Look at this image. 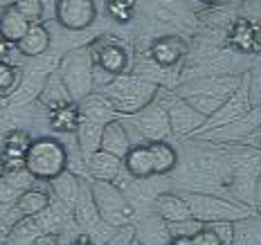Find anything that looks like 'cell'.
Returning a JSON list of instances; mask_svg holds the SVG:
<instances>
[{
  "mask_svg": "<svg viewBox=\"0 0 261 245\" xmlns=\"http://www.w3.org/2000/svg\"><path fill=\"white\" fill-rule=\"evenodd\" d=\"M92 63L99 72L108 74V77H117L124 74L128 68V52L115 36H99L88 45Z\"/></svg>",
  "mask_w": 261,
  "mask_h": 245,
  "instance_id": "cell-9",
  "label": "cell"
},
{
  "mask_svg": "<svg viewBox=\"0 0 261 245\" xmlns=\"http://www.w3.org/2000/svg\"><path fill=\"white\" fill-rule=\"evenodd\" d=\"M196 3H200V5H205V7H216V5H221V3H225V0H196Z\"/></svg>",
  "mask_w": 261,
  "mask_h": 245,
  "instance_id": "cell-41",
  "label": "cell"
},
{
  "mask_svg": "<svg viewBox=\"0 0 261 245\" xmlns=\"http://www.w3.org/2000/svg\"><path fill=\"white\" fill-rule=\"evenodd\" d=\"M133 124L135 128L142 133L146 142H158V140H169L171 128H169V115H167V103L160 99V92L151 103H146L140 113H135Z\"/></svg>",
  "mask_w": 261,
  "mask_h": 245,
  "instance_id": "cell-10",
  "label": "cell"
},
{
  "mask_svg": "<svg viewBox=\"0 0 261 245\" xmlns=\"http://www.w3.org/2000/svg\"><path fill=\"white\" fill-rule=\"evenodd\" d=\"M151 153V162H153V171L155 176H167L180 162V155H178L176 146L169 144L167 140H158V142H146Z\"/></svg>",
  "mask_w": 261,
  "mask_h": 245,
  "instance_id": "cell-22",
  "label": "cell"
},
{
  "mask_svg": "<svg viewBox=\"0 0 261 245\" xmlns=\"http://www.w3.org/2000/svg\"><path fill=\"white\" fill-rule=\"evenodd\" d=\"M50 200H52L50 194L43 192V189H27V192H23L16 198L14 211L18 216H23V219H27V216H39L50 207Z\"/></svg>",
  "mask_w": 261,
  "mask_h": 245,
  "instance_id": "cell-25",
  "label": "cell"
},
{
  "mask_svg": "<svg viewBox=\"0 0 261 245\" xmlns=\"http://www.w3.org/2000/svg\"><path fill=\"white\" fill-rule=\"evenodd\" d=\"M250 108H252V101H250V77L246 72V77H243L241 86L232 92L230 97H227L225 101L221 103L219 108H216L212 115L205 119L203 128H200L198 135L207 133V130H214V128H221V126H227V124L237 122V119H241L246 113H250ZM196 135V138H198Z\"/></svg>",
  "mask_w": 261,
  "mask_h": 245,
  "instance_id": "cell-8",
  "label": "cell"
},
{
  "mask_svg": "<svg viewBox=\"0 0 261 245\" xmlns=\"http://www.w3.org/2000/svg\"><path fill=\"white\" fill-rule=\"evenodd\" d=\"M70 245H97V243L92 241L88 234H81V236H77V238H74V241L70 243Z\"/></svg>",
  "mask_w": 261,
  "mask_h": 245,
  "instance_id": "cell-39",
  "label": "cell"
},
{
  "mask_svg": "<svg viewBox=\"0 0 261 245\" xmlns=\"http://www.w3.org/2000/svg\"><path fill=\"white\" fill-rule=\"evenodd\" d=\"M54 18L70 32H81L97 20L95 0H57L54 3Z\"/></svg>",
  "mask_w": 261,
  "mask_h": 245,
  "instance_id": "cell-11",
  "label": "cell"
},
{
  "mask_svg": "<svg viewBox=\"0 0 261 245\" xmlns=\"http://www.w3.org/2000/svg\"><path fill=\"white\" fill-rule=\"evenodd\" d=\"M79 122H81V115H79L77 101L50 111V126L57 130V133H74Z\"/></svg>",
  "mask_w": 261,
  "mask_h": 245,
  "instance_id": "cell-29",
  "label": "cell"
},
{
  "mask_svg": "<svg viewBox=\"0 0 261 245\" xmlns=\"http://www.w3.org/2000/svg\"><path fill=\"white\" fill-rule=\"evenodd\" d=\"M167 245H192V238H187V236H171Z\"/></svg>",
  "mask_w": 261,
  "mask_h": 245,
  "instance_id": "cell-40",
  "label": "cell"
},
{
  "mask_svg": "<svg viewBox=\"0 0 261 245\" xmlns=\"http://www.w3.org/2000/svg\"><path fill=\"white\" fill-rule=\"evenodd\" d=\"M41 232H45V230H43V223H41L39 216H27V219H20L14 225V230L9 232L7 245H30Z\"/></svg>",
  "mask_w": 261,
  "mask_h": 245,
  "instance_id": "cell-28",
  "label": "cell"
},
{
  "mask_svg": "<svg viewBox=\"0 0 261 245\" xmlns=\"http://www.w3.org/2000/svg\"><path fill=\"white\" fill-rule=\"evenodd\" d=\"M232 245H261V221L257 211L234 223V243Z\"/></svg>",
  "mask_w": 261,
  "mask_h": 245,
  "instance_id": "cell-30",
  "label": "cell"
},
{
  "mask_svg": "<svg viewBox=\"0 0 261 245\" xmlns=\"http://www.w3.org/2000/svg\"><path fill=\"white\" fill-rule=\"evenodd\" d=\"M12 7L20 12L30 23H41L43 18V0H12Z\"/></svg>",
  "mask_w": 261,
  "mask_h": 245,
  "instance_id": "cell-32",
  "label": "cell"
},
{
  "mask_svg": "<svg viewBox=\"0 0 261 245\" xmlns=\"http://www.w3.org/2000/svg\"><path fill=\"white\" fill-rule=\"evenodd\" d=\"M101 130H104L101 124L86 122V119H81V122H79L74 135H77V146H79V151H81V155H84V157H88L90 153H95V151L99 149Z\"/></svg>",
  "mask_w": 261,
  "mask_h": 245,
  "instance_id": "cell-27",
  "label": "cell"
},
{
  "mask_svg": "<svg viewBox=\"0 0 261 245\" xmlns=\"http://www.w3.org/2000/svg\"><path fill=\"white\" fill-rule=\"evenodd\" d=\"M246 72H232V74H203L189 81L178 84V88L173 95L180 97L198 111L203 117H210L216 108L221 106L227 97L241 86Z\"/></svg>",
  "mask_w": 261,
  "mask_h": 245,
  "instance_id": "cell-1",
  "label": "cell"
},
{
  "mask_svg": "<svg viewBox=\"0 0 261 245\" xmlns=\"http://www.w3.org/2000/svg\"><path fill=\"white\" fill-rule=\"evenodd\" d=\"M126 245H144V243H142V241H140V238H138V236H133V238H130V241L126 243Z\"/></svg>",
  "mask_w": 261,
  "mask_h": 245,
  "instance_id": "cell-43",
  "label": "cell"
},
{
  "mask_svg": "<svg viewBox=\"0 0 261 245\" xmlns=\"http://www.w3.org/2000/svg\"><path fill=\"white\" fill-rule=\"evenodd\" d=\"M74 221H77V225L88 234L92 241H95V236L101 230H111V225H106V223L101 221L99 211H97V205H95V200H92V192L90 189H84V187H81L79 198H77V203H74Z\"/></svg>",
  "mask_w": 261,
  "mask_h": 245,
  "instance_id": "cell-14",
  "label": "cell"
},
{
  "mask_svg": "<svg viewBox=\"0 0 261 245\" xmlns=\"http://www.w3.org/2000/svg\"><path fill=\"white\" fill-rule=\"evenodd\" d=\"M92 200L97 205L101 221L111 227H124L128 225V221L133 219V207H130L128 198L124 196V192L113 182H101L95 180V184L90 187Z\"/></svg>",
  "mask_w": 261,
  "mask_h": 245,
  "instance_id": "cell-7",
  "label": "cell"
},
{
  "mask_svg": "<svg viewBox=\"0 0 261 245\" xmlns=\"http://www.w3.org/2000/svg\"><path fill=\"white\" fill-rule=\"evenodd\" d=\"M39 99L41 103H45L50 111H54V108H61V106H68V103H72V95L68 92V88H65L63 79L57 74H50V77L45 79V84H43V88L39 92Z\"/></svg>",
  "mask_w": 261,
  "mask_h": 245,
  "instance_id": "cell-24",
  "label": "cell"
},
{
  "mask_svg": "<svg viewBox=\"0 0 261 245\" xmlns=\"http://www.w3.org/2000/svg\"><path fill=\"white\" fill-rule=\"evenodd\" d=\"M30 245H59V236L57 232H41Z\"/></svg>",
  "mask_w": 261,
  "mask_h": 245,
  "instance_id": "cell-37",
  "label": "cell"
},
{
  "mask_svg": "<svg viewBox=\"0 0 261 245\" xmlns=\"http://www.w3.org/2000/svg\"><path fill=\"white\" fill-rule=\"evenodd\" d=\"M50 45H52V36L47 32V27L43 23H32L30 30L25 32V36L16 43V50L23 54V57L39 59L50 50Z\"/></svg>",
  "mask_w": 261,
  "mask_h": 245,
  "instance_id": "cell-19",
  "label": "cell"
},
{
  "mask_svg": "<svg viewBox=\"0 0 261 245\" xmlns=\"http://www.w3.org/2000/svg\"><path fill=\"white\" fill-rule=\"evenodd\" d=\"M122 167L126 169V173H130L135 180H149V178L155 176L153 162H151V153H149L146 142L130 146L128 153L124 155V160H122Z\"/></svg>",
  "mask_w": 261,
  "mask_h": 245,
  "instance_id": "cell-21",
  "label": "cell"
},
{
  "mask_svg": "<svg viewBox=\"0 0 261 245\" xmlns=\"http://www.w3.org/2000/svg\"><path fill=\"white\" fill-rule=\"evenodd\" d=\"M106 9L119 23H128L135 14V0H117V3H113V5H106Z\"/></svg>",
  "mask_w": 261,
  "mask_h": 245,
  "instance_id": "cell-35",
  "label": "cell"
},
{
  "mask_svg": "<svg viewBox=\"0 0 261 245\" xmlns=\"http://www.w3.org/2000/svg\"><path fill=\"white\" fill-rule=\"evenodd\" d=\"M23 169L34 180L50 182L68 169V149L54 138L32 140L27 146Z\"/></svg>",
  "mask_w": 261,
  "mask_h": 245,
  "instance_id": "cell-5",
  "label": "cell"
},
{
  "mask_svg": "<svg viewBox=\"0 0 261 245\" xmlns=\"http://www.w3.org/2000/svg\"><path fill=\"white\" fill-rule=\"evenodd\" d=\"M104 3H106V5H113V3H117V0H104Z\"/></svg>",
  "mask_w": 261,
  "mask_h": 245,
  "instance_id": "cell-44",
  "label": "cell"
},
{
  "mask_svg": "<svg viewBox=\"0 0 261 245\" xmlns=\"http://www.w3.org/2000/svg\"><path fill=\"white\" fill-rule=\"evenodd\" d=\"M130 138H128V126L119 119H113L108 122L104 130H101V142H99V149L106 151V153H113L117 155L119 160H124V155L128 153L130 149Z\"/></svg>",
  "mask_w": 261,
  "mask_h": 245,
  "instance_id": "cell-18",
  "label": "cell"
},
{
  "mask_svg": "<svg viewBox=\"0 0 261 245\" xmlns=\"http://www.w3.org/2000/svg\"><path fill=\"white\" fill-rule=\"evenodd\" d=\"M192 245H221V241L216 238V234L207 230V227L203 225V230H198L192 236Z\"/></svg>",
  "mask_w": 261,
  "mask_h": 245,
  "instance_id": "cell-36",
  "label": "cell"
},
{
  "mask_svg": "<svg viewBox=\"0 0 261 245\" xmlns=\"http://www.w3.org/2000/svg\"><path fill=\"white\" fill-rule=\"evenodd\" d=\"M23 74L20 68H16L9 61H0V97H12L18 90Z\"/></svg>",
  "mask_w": 261,
  "mask_h": 245,
  "instance_id": "cell-31",
  "label": "cell"
},
{
  "mask_svg": "<svg viewBox=\"0 0 261 245\" xmlns=\"http://www.w3.org/2000/svg\"><path fill=\"white\" fill-rule=\"evenodd\" d=\"M227 165H230L227 187L232 189L234 198L254 207V189L261 176V149H254L250 144L243 149H234L227 155Z\"/></svg>",
  "mask_w": 261,
  "mask_h": 245,
  "instance_id": "cell-3",
  "label": "cell"
},
{
  "mask_svg": "<svg viewBox=\"0 0 261 245\" xmlns=\"http://www.w3.org/2000/svg\"><path fill=\"white\" fill-rule=\"evenodd\" d=\"M198 230H203V223L196 221V219H185V221H178V223H167V232H169V236H187V238H192Z\"/></svg>",
  "mask_w": 261,
  "mask_h": 245,
  "instance_id": "cell-33",
  "label": "cell"
},
{
  "mask_svg": "<svg viewBox=\"0 0 261 245\" xmlns=\"http://www.w3.org/2000/svg\"><path fill=\"white\" fill-rule=\"evenodd\" d=\"M106 95V99L113 103V108L117 111V115L130 117L135 113H140L146 103H151L160 92V86L153 81L140 77L135 72H124L113 77L108 84L101 88Z\"/></svg>",
  "mask_w": 261,
  "mask_h": 245,
  "instance_id": "cell-2",
  "label": "cell"
},
{
  "mask_svg": "<svg viewBox=\"0 0 261 245\" xmlns=\"http://www.w3.org/2000/svg\"><path fill=\"white\" fill-rule=\"evenodd\" d=\"M30 25H32L30 20L20 12H16L12 5H7L3 9V14H0V36L7 43H12V45H16V43L23 39L25 32L30 30Z\"/></svg>",
  "mask_w": 261,
  "mask_h": 245,
  "instance_id": "cell-23",
  "label": "cell"
},
{
  "mask_svg": "<svg viewBox=\"0 0 261 245\" xmlns=\"http://www.w3.org/2000/svg\"><path fill=\"white\" fill-rule=\"evenodd\" d=\"M187 207L192 211V219L205 223H214V221H243L248 216L254 214V207H250L246 203L237 198H225V196H216L207 192H192L185 194Z\"/></svg>",
  "mask_w": 261,
  "mask_h": 245,
  "instance_id": "cell-4",
  "label": "cell"
},
{
  "mask_svg": "<svg viewBox=\"0 0 261 245\" xmlns=\"http://www.w3.org/2000/svg\"><path fill=\"white\" fill-rule=\"evenodd\" d=\"M205 227L216 234V238L221 241V245H232V243H234V221H214V223H205Z\"/></svg>",
  "mask_w": 261,
  "mask_h": 245,
  "instance_id": "cell-34",
  "label": "cell"
},
{
  "mask_svg": "<svg viewBox=\"0 0 261 245\" xmlns=\"http://www.w3.org/2000/svg\"><path fill=\"white\" fill-rule=\"evenodd\" d=\"M32 138L25 128H12L3 138V149H0V162L5 165L7 171L20 169L25 162L27 146H30Z\"/></svg>",
  "mask_w": 261,
  "mask_h": 245,
  "instance_id": "cell-15",
  "label": "cell"
},
{
  "mask_svg": "<svg viewBox=\"0 0 261 245\" xmlns=\"http://www.w3.org/2000/svg\"><path fill=\"white\" fill-rule=\"evenodd\" d=\"M12 47H16V45H12V43H7L0 36V61H7V57H9V50Z\"/></svg>",
  "mask_w": 261,
  "mask_h": 245,
  "instance_id": "cell-38",
  "label": "cell"
},
{
  "mask_svg": "<svg viewBox=\"0 0 261 245\" xmlns=\"http://www.w3.org/2000/svg\"><path fill=\"white\" fill-rule=\"evenodd\" d=\"M259 203H261V176L257 180V189H254V205H259Z\"/></svg>",
  "mask_w": 261,
  "mask_h": 245,
  "instance_id": "cell-42",
  "label": "cell"
},
{
  "mask_svg": "<svg viewBox=\"0 0 261 245\" xmlns=\"http://www.w3.org/2000/svg\"><path fill=\"white\" fill-rule=\"evenodd\" d=\"M167 115H169V128H171V138L178 140H187V138H196L203 128L205 119L198 111H194L185 99L173 95L171 101L167 103Z\"/></svg>",
  "mask_w": 261,
  "mask_h": 245,
  "instance_id": "cell-12",
  "label": "cell"
},
{
  "mask_svg": "<svg viewBox=\"0 0 261 245\" xmlns=\"http://www.w3.org/2000/svg\"><path fill=\"white\" fill-rule=\"evenodd\" d=\"M86 173H88L92 180L115 182L117 176L122 173V160L117 155L97 149L95 153H90L86 157Z\"/></svg>",
  "mask_w": 261,
  "mask_h": 245,
  "instance_id": "cell-17",
  "label": "cell"
},
{
  "mask_svg": "<svg viewBox=\"0 0 261 245\" xmlns=\"http://www.w3.org/2000/svg\"><path fill=\"white\" fill-rule=\"evenodd\" d=\"M50 184L54 189V196H57L63 205L74 207V203H77V198H79V192H81V182L72 171L65 169L63 173H59L57 178H52Z\"/></svg>",
  "mask_w": 261,
  "mask_h": 245,
  "instance_id": "cell-26",
  "label": "cell"
},
{
  "mask_svg": "<svg viewBox=\"0 0 261 245\" xmlns=\"http://www.w3.org/2000/svg\"><path fill=\"white\" fill-rule=\"evenodd\" d=\"M77 108H79L81 119L101 124V126H106L108 122L117 119V111L113 108V103L106 99L104 92H90V95H86L84 99L77 101Z\"/></svg>",
  "mask_w": 261,
  "mask_h": 245,
  "instance_id": "cell-16",
  "label": "cell"
},
{
  "mask_svg": "<svg viewBox=\"0 0 261 245\" xmlns=\"http://www.w3.org/2000/svg\"><path fill=\"white\" fill-rule=\"evenodd\" d=\"M189 54V43L180 36H160L151 41L149 59L162 68H178V63Z\"/></svg>",
  "mask_w": 261,
  "mask_h": 245,
  "instance_id": "cell-13",
  "label": "cell"
},
{
  "mask_svg": "<svg viewBox=\"0 0 261 245\" xmlns=\"http://www.w3.org/2000/svg\"><path fill=\"white\" fill-rule=\"evenodd\" d=\"M153 207H155V214L165 223H178V221H185V219H192V211H189V207H187V200H185V196H180V194L165 192V194L155 196Z\"/></svg>",
  "mask_w": 261,
  "mask_h": 245,
  "instance_id": "cell-20",
  "label": "cell"
},
{
  "mask_svg": "<svg viewBox=\"0 0 261 245\" xmlns=\"http://www.w3.org/2000/svg\"><path fill=\"white\" fill-rule=\"evenodd\" d=\"M92 70H95V63H92L88 47H77L61 59L59 77L63 79L65 88L74 101L84 99L86 95L92 92Z\"/></svg>",
  "mask_w": 261,
  "mask_h": 245,
  "instance_id": "cell-6",
  "label": "cell"
}]
</instances>
